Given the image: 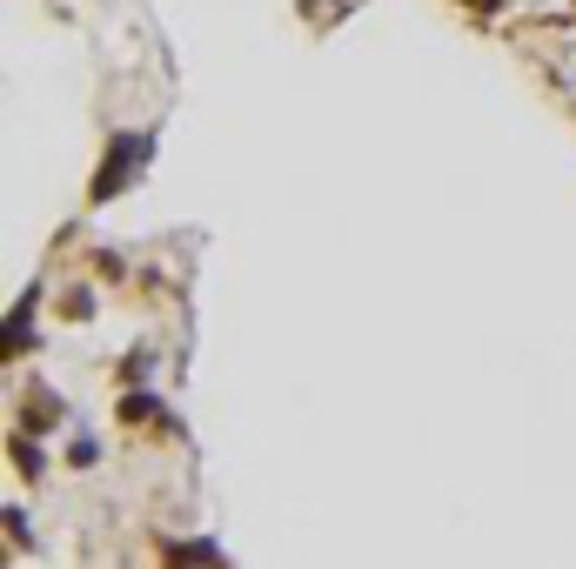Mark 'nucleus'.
Returning a JSON list of instances; mask_svg holds the SVG:
<instances>
[{
	"mask_svg": "<svg viewBox=\"0 0 576 569\" xmlns=\"http://www.w3.org/2000/svg\"><path fill=\"white\" fill-rule=\"evenodd\" d=\"M141 161H148V141H141V134H121V141H114V161L101 168V181H94V201H108L114 188H121V175L141 168Z\"/></svg>",
	"mask_w": 576,
	"mask_h": 569,
	"instance_id": "nucleus-1",
	"label": "nucleus"
}]
</instances>
